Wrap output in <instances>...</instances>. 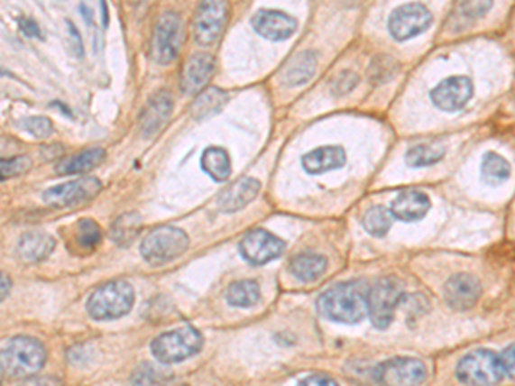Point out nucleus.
<instances>
[{
    "label": "nucleus",
    "mask_w": 515,
    "mask_h": 386,
    "mask_svg": "<svg viewBox=\"0 0 515 386\" xmlns=\"http://www.w3.org/2000/svg\"><path fill=\"white\" fill-rule=\"evenodd\" d=\"M19 28H21V32H23L24 35L40 38V30H38V26H36L35 21H32V19H19Z\"/></svg>",
    "instance_id": "a19ab883"
},
{
    "label": "nucleus",
    "mask_w": 515,
    "mask_h": 386,
    "mask_svg": "<svg viewBox=\"0 0 515 386\" xmlns=\"http://www.w3.org/2000/svg\"><path fill=\"white\" fill-rule=\"evenodd\" d=\"M106 160V150L102 148H91L85 150L79 155H74L71 159L64 160L59 167L57 172L60 176H78V174H87L91 169H97L102 161Z\"/></svg>",
    "instance_id": "393cba45"
},
{
    "label": "nucleus",
    "mask_w": 515,
    "mask_h": 386,
    "mask_svg": "<svg viewBox=\"0 0 515 386\" xmlns=\"http://www.w3.org/2000/svg\"><path fill=\"white\" fill-rule=\"evenodd\" d=\"M142 230V216L138 213H125L110 228V237L119 246H129Z\"/></svg>",
    "instance_id": "cd10ccee"
},
{
    "label": "nucleus",
    "mask_w": 515,
    "mask_h": 386,
    "mask_svg": "<svg viewBox=\"0 0 515 386\" xmlns=\"http://www.w3.org/2000/svg\"><path fill=\"white\" fill-rule=\"evenodd\" d=\"M317 308L325 319L355 325L368 317V294L361 281H342L321 294Z\"/></svg>",
    "instance_id": "f257e3e1"
},
{
    "label": "nucleus",
    "mask_w": 515,
    "mask_h": 386,
    "mask_svg": "<svg viewBox=\"0 0 515 386\" xmlns=\"http://www.w3.org/2000/svg\"><path fill=\"white\" fill-rule=\"evenodd\" d=\"M201 169L216 182H224L231 177V159L224 148L210 146L201 155Z\"/></svg>",
    "instance_id": "a878e982"
},
{
    "label": "nucleus",
    "mask_w": 515,
    "mask_h": 386,
    "mask_svg": "<svg viewBox=\"0 0 515 386\" xmlns=\"http://www.w3.org/2000/svg\"><path fill=\"white\" fill-rule=\"evenodd\" d=\"M480 296V281L469 273L454 275L445 283V302L455 311H465L473 308L478 302Z\"/></svg>",
    "instance_id": "2eb2a0df"
},
{
    "label": "nucleus",
    "mask_w": 515,
    "mask_h": 386,
    "mask_svg": "<svg viewBox=\"0 0 515 386\" xmlns=\"http://www.w3.org/2000/svg\"><path fill=\"white\" fill-rule=\"evenodd\" d=\"M227 14H229L227 0H203L196 13V43L205 47L215 43L225 28Z\"/></svg>",
    "instance_id": "9b49d317"
},
{
    "label": "nucleus",
    "mask_w": 515,
    "mask_h": 386,
    "mask_svg": "<svg viewBox=\"0 0 515 386\" xmlns=\"http://www.w3.org/2000/svg\"><path fill=\"white\" fill-rule=\"evenodd\" d=\"M445 148L437 142H421L412 148H409L406 153V163L412 169H423L431 167L444 159Z\"/></svg>",
    "instance_id": "c756f323"
},
{
    "label": "nucleus",
    "mask_w": 515,
    "mask_h": 386,
    "mask_svg": "<svg viewBox=\"0 0 515 386\" xmlns=\"http://www.w3.org/2000/svg\"><path fill=\"white\" fill-rule=\"evenodd\" d=\"M285 243L282 239H279L277 235L270 234L268 230H251L248 232L241 244L239 251L243 254V258L251 264H267L273 262L275 258H279L284 253Z\"/></svg>",
    "instance_id": "ddd939ff"
},
{
    "label": "nucleus",
    "mask_w": 515,
    "mask_h": 386,
    "mask_svg": "<svg viewBox=\"0 0 515 386\" xmlns=\"http://www.w3.org/2000/svg\"><path fill=\"white\" fill-rule=\"evenodd\" d=\"M102 191V182L95 177H85L54 186L43 193V201L52 208H71L87 203Z\"/></svg>",
    "instance_id": "9d476101"
},
{
    "label": "nucleus",
    "mask_w": 515,
    "mask_h": 386,
    "mask_svg": "<svg viewBox=\"0 0 515 386\" xmlns=\"http://www.w3.org/2000/svg\"><path fill=\"white\" fill-rule=\"evenodd\" d=\"M215 60L208 53H193L180 72V89L186 95H198L214 76Z\"/></svg>",
    "instance_id": "dca6fc26"
},
{
    "label": "nucleus",
    "mask_w": 515,
    "mask_h": 386,
    "mask_svg": "<svg viewBox=\"0 0 515 386\" xmlns=\"http://www.w3.org/2000/svg\"><path fill=\"white\" fill-rule=\"evenodd\" d=\"M189 247V237L182 228L163 225L152 230L142 244L144 262L153 266L174 262Z\"/></svg>",
    "instance_id": "20e7f679"
},
{
    "label": "nucleus",
    "mask_w": 515,
    "mask_h": 386,
    "mask_svg": "<svg viewBox=\"0 0 515 386\" xmlns=\"http://www.w3.org/2000/svg\"><path fill=\"white\" fill-rule=\"evenodd\" d=\"M393 60L389 59V57H380V59H376L373 62V66H372V81H373L374 85H382V83H385L387 79H391V76H393Z\"/></svg>",
    "instance_id": "e433bc0d"
},
{
    "label": "nucleus",
    "mask_w": 515,
    "mask_h": 386,
    "mask_svg": "<svg viewBox=\"0 0 515 386\" xmlns=\"http://www.w3.org/2000/svg\"><path fill=\"white\" fill-rule=\"evenodd\" d=\"M503 374L501 357L488 349L469 352L457 364V380L464 385H497Z\"/></svg>",
    "instance_id": "423d86ee"
},
{
    "label": "nucleus",
    "mask_w": 515,
    "mask_h": 386,
    "mask_svg": "<svg viewBox=\"0 0 515 386\" xmlns=\"http://www.w3.org/2000/svg\"><path fill=\"white\" fill-rule=\"evenodd\" d=\"M134 304V289L124 280H112L98 287L88 299L87 311L97 321L125 317Z\"/></svg>",
    "instance_id": "7ed1b4c3"
},
{
    "label": "nucleus",
    "mask_w": 515,
    "mask_h": 386,
    "mask_svg": "<svg viewBox=\"0 0 515 386\" xmlns=\"http://www.w3.org/2000/svg\"><path fill=\"white\" fill-rule=\"evenodd\" d=\"M391 220H393V215H391V208L372 207L363 216V227L373 237H385L387 232L391 230Z\"/></svg>",
    "instance_id": "2f4dec72"
},
{
    "label": "nucleus",
    "mask_w": 515,
    "mask_h": 386,
    "mask_svg": "<svg viewBox=\"0 0 515 386\" xmlns=\"http://www.w3.org/2000/svg\"><path fill=\"white\" fill-rule=\"evenodd\" d=\"M254 32L270 41H282L296 33L298 21L280 11H258L253 18Z\"/></svg>",
    "instance_id": "f3484780"
},
{
    "label": "nucleus",
    "mask_w": 515,
    "mask_h": 386,
    "mask_svg": "<svg viewBox=\"0 0 515 386\" xmlns=\"http://www.w3.org/2000/svg\"><path fill=\"white\" fill-rule=\"evenodd\" d=\"M493 5V0H459V16L467 21L483 18Z\"/></svg>",
    "instance_id": "72a5a7b5"
},
{
    "label": "nucleus",
    "mask_w": 515,
    "mask_h": 386,
    "mask_svg": "<svg viewBox=\"0 0 515 386\" xmlns=\"http://www.w3.org/2000/svg\"><path fill=\"white\" fill-rule=\"evenodd\" d=\"M345 160H347V155L342 146L328 144V146H321L306 153L301 161L302 169L308 174L318 176V174H325L336 169H342L345 165Z\"/></svg>",
    "instance_id": "aec40b11"
},
{
    "label": "nucleus",
    "mask_w": 515,
    "mask_h": 386,
    "mask_svg": "<svg viewBox=\"0 0 515 386\" xmlns=\"http://www.w3.org/2000/svg\"><path fill=\"white\" fill-rule=\"evenodd\" d=\"M229 96L225 91L218 88H210L203 91L195 100V104L191 106L193 115L198 121H205L216 115L225 104H227Z\"/></svg>",
    "instance_id": "bb28decb"
},
{
    "label": "nucleus",
    "mask_w": 515,
    "mask_h": 386,
    "mask_svg": "<svg viewBox=\"0 0 515 386\" xmlns=\"http://www.w3.org/2000/svg\"><path fill=\"white\" fill-rule=\"evenodd\" d=\"M473 83L465 76H450L431 89L433 106L444 112H457L473 98Z\"/></svg>",
    "instance_id": "4468645a"
},
{
    "label": "nucleus",
    "mask_w": 515,
    "mask_h": 386,
    "mask_svg": "<svg viewBox=\"0 0 515 386\" xmlns=\"http://www.w3.org/2000/svg\"><path fill=\"white\" fill-rule=\"evenodd\" d=\"M427 380V366L412 357H395L374 369V381L382 385H419Z\"/></svg>",
    "instance_id": "f8f14e48"
},
{
    "label": "nucleus",
    "mask_w": 515,
    "mask_h": 386,
    "mask_svg": "<svg viewBox=\"0 0 515 386\" xmlns=\"http://www.w3.org/2000/svg\"><path fill=\"white\" fill-rule=\"evenodd\" d=\"M289 271L304 283L317 281L326 271V260L317 253H301L290 260Z\"/></svg>",
    "instance_id": "b1692460"
},
{
    "label": "nucleus",
    "mask_w": 515,
    "mask_h": 386,
    "mask_svg": "<svg viewBox=\"0 0 515 386\" xmlns=\"http://www.w3.org/2000/svg\"><path fill=\"white\" fill-rule=\"evenodd\" d=\"M433 23V16L427 5L412 2L397 7L389 18V32L397 41H408L423 35Z\"/></svg>",
    "instance_id": "6e6552de"
},
{
    "label": "nucleus",
    "mask_w": 515,
    "mask_h": 386,
    "mask_svg": "<svg viewBox=\"0 0 515 386\" xmlns=\"http://www.w3.org/2000/svg\"><path fill=\"white\" fill-rule=\"evenodd\" d=\"M429 208H431V201L427 194L421 191H406V193L397 194L391 205L393 218L400 222H408V224L425 218Z\"/></svg>",
    "instance_id": "6ab92c4d"
},
{
    "label": "nucleus",
    "mask_w": 515,
    "mask_h": 386,
    "mask_svg": "<svg viewBox=\"0 0 515 386\" xmlns=\"http://www.w3.org/2000/svg\"><path fill=\"white\" fill-rule=\"evenodd\" d=\"M400 298V287L391 279H382L368 290V317H372L378 330H385L391 326L395 308Z\"/></svg>",
    "instance_id": "1a4fd4ad"
},
{
    "label": "nucleus",
    "mask_w": 515,
    "mask_h": 386,
    "mask_svg": "<svg viewBox=\"0 0 515 386\" xmlns=\"http://www.w3.org/2000/svg\"><path fill=\"white\" fill-rule=\"evenodd\" d=\"M501 364H503V369L505 372L515 380V344L507 347L503 354H501Z\"/></svg>",
    "instance_id": "58836bf2"
},
{
    "label": "nucleus",
    "mask_w": 515,
    "mask_h": 386,
    "mask_svg": "<svg viewBox=\"0 0 515 386\" xmlns=\"http://www.w3.org/2000/svg\"><path fill=\"white\" fill-rule=\"evenodd\" d=\"M510 163L503 159L501 155H498L495 152H488L483 161H481V174L484 177V180L492 186H498L501 182H505L510 177Z\"/></svg>",
    "instance_id": "7c9ffc66"
},
{
    "label": "nucleus",
    "mask_w": 515,
    "mask_h": 386,
    "mask_svg": "<svg viewBox=\"0 0 515 386\" xmlns=\"http://www.w3.org/2000/svg\"><path fill=\"white\" fill-rule=\"evenodd\" d=\"M47 351L32 336H14L2 349V374L9 378H28L45 366Z\"/></svg>",
    "instance_id": "f03ea898"
},
{
    "label": "nucleus",
    "mask_w": 515,
    "mask_h": 386,
    "mask_svg": "<svg viewBox=\"0 0 515 386\" xmlns=\"http://www.w3.org/2000/svg\"><path fill=\"white\" fill-rule=\"evenodd\" d=\"M318 59L313 52L298 53L292 57L285 68L282 79L287 87H301L306 85L317 72Z\"/></svg>",
    "instance_id": "5701e85b"
},
{
    "label": "nucleus",
    "mask_w": 515,
    "mask_h": 386,
    "mask_svg": "<svg viewBox=\"0 0 515 386\" xmlns=\"http://www.w3.org/2000/svg\"><path fill=\"white\" fill-rule=\"evenodd\" d=\"M260 285L254 280H237L227 289V302L234 308H253L260 302Z\"/></svg>",
    "instance_id": "c85d7f7f"
},
{
    "label": "nucleus",
    "mask_w": 515,
    "mask_h": 386,
    "mask_svg": "<svg viewBox=\"0 0 515 386\" xmlns=\"http://www.w3.org/2000/svg\"><path fill=\"white\" fill-rule=\"evenodd\" d=\"M23 127L38 140H47L54 133L52 123L47 117H30L23 123Z\"/></svg>",
    "instance_id": "c9c22d12"
},
{
    "label": "nucleus",
    "mask_w": 515,
    "mask_h": 386,
    "mask_svg": "<svg viewBox=\"0 0 515 386\" xmlns=\"http://www.w3.org/2000/svg\"><path fill=\"white\" fill-rule=\"evenodd\" d=\"M76 237H78L79 246L85 247V249H93V247L98 246L102 241V230L93 220L83 218L76 225Z\"/></svg>",
    "instance_id": "473e14b6"
},
{
    "label": "nucleus",
    "mask_w": 515,
    "mask_h": 386,
    "mask_svg": "<svg viewBox=\"0 0 515 386\" xmlns=\"http://www.w3.org/2000/svg\"><path fill=\"white\" fill-rule=\"evenodd\" d=\"M30 165H32V161H30L28 157H14V159L2 160V163H0L2 180L24 174L30 169Z\"/></svg>",
    "instance_id": "f704fd0d"
},
{
    "label": "nucleus",
    "mask_w": 515,
    "mask_h": 386,
    "mask_svg": "<svg viewBox=\"0 0 515 386\" xmlns=\"http://www.w3.org/2000/svg\"><path fill=\"white\" fill-rule=\"evenodd\" d=\"M54 237L43 232H30L19 241V256L28 263H38L49 258L54 251Z\"/></svg>",
    "instance_id": "4be33fe9"
},
{
    "label": "nucleus",
    "mask_w": 515,
    "mask_h": 386,
    "mask_svg": "<svg viewBox=\"0 0 515 386\" xmlns=\"http://www.w3.org/2000/svg\"><path fill=\"white\" fill-rule=\"evenodd\" d=\"M260 188H262V184L251 177H244V179L234 182L225 191H222L220 198H218L220 210L225 211V213H234V211L246 208L249 203L260 193Z\"/></svg>",
    "instance_id": "412c9836"
},
{
    "label": "nucleus",
    "mask_w": 515,
    "mask_h": 386,
    "mask_svg": "<svg viewBox=\"0 0 515 386\" xmlns=\"http://www.w3.org/2000/svg\"><path fill=\"white\" fill-rule=\"evenodd\" d=\"M357 83H359V78H357L355 72H353V70H344V72H340L337 78L334 79L332 89H334L336 95L340 96V95L351 93V91L357 87Z\"/></svg>",
    "instance_id": "4c0bfd02"
},
{
    "label": "nucleus",
    "mask_w": 515,
    "mask_h": 386,
    "mask_svg": "<svg viewBox=\"0 0 515 386\" xmlns=\"http://www.w3.org/2000/svg\"><path fill=\"white\" fill-rule=\"evenodd\" d=\"M5 280H7V277H5V275H2V300L5 299L7 292H9V283L5 285Z\"/></svg>",
    "instance_id": "79ce46f5"
},
{
    "label": "nucleus",
    "mask_w": 515,
    "mask_h": 386,
    "mask_svg": "<svg viewBox=\"0 0 515 386\" xmlns=\"http://www.w3.org/2000/svg\"><path fill=\"white\" fill-rule=\"evenodd\" d=\"M299 385H338L337 381L326 374H311L299 381Z\"/></svg>",
    "instance_id": "ea45409f"
},
{
    "label": "nucleus",
    "mask_w": 515,
    "mask_h": 386,
    "mask_svg": "<svg viewBox=\"0 0 515 386\" xmlns=\"http://www.w3.org/2000/svg\"><path fill=\"white\" fill-rule=\"evenodd\" d=\"M203 347V336L193 326H182L178 330L161 334L153 340L152 352L161 364H178Z\"/></svg>",
    "instance_id": "39448f33"
},
{
    "label": "nucleus",
    "mask_w": 515,
    "mask_h": 386,
    "mask_svg": "<svg viewBox=\"0 0 515 386\" xmlns=\"http://www.w3.org/2000/svg\"><path fill=\"white\" fill-rule=\"evenodd\" d=\"M174 110V102L167 91L157 93L143 108L140 124L144 136H155L169 123Z\"/></svg>",
    "instance_id": "a211bd4d"
},
{
    "label": "nucleus",
    "mask_w": 515,
    "mask_h": 386,
    "mask_svg": "<svg viewBox=\"0 0 515 386\" xmlns=\"http://www.w3.org/2000/svg\"><path fill=\"white\" fill-rule=\"evenodd\" d=\"M184 40V26L178 14L165 13L155 24L152 36V57L159 64H170L178 59Z\"/></svg>",
    "instance_id": "0eeeda50"
}]
</instances>
